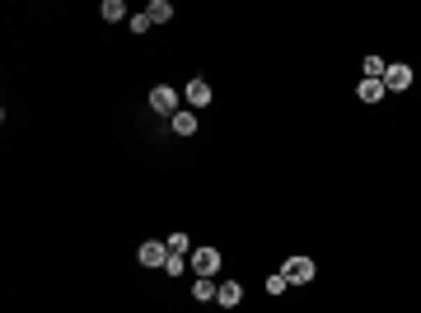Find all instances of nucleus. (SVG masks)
I'll return each instance as SVG.
<instances>
[{
    "label": "nucleus",
    "instance_id": "obj_14",
    "mask_svg": "<svg viewBox=\"0 0 421 313\" xmlns=\"http://www.w3.org/2000/svg\"><path fill=\"white\" fill-rule=\"evenodd\" d=\"M103 19H108V24H122L126 5H122V0H103Z\"/></svg>",
    "mask_w": 421,
    "mask_h": 313
},
{
    "label": "nucleus",
    "instance_id": "obj_10",
    "mask_svg": "<svg viewBox=\"0 0 421 313\" xmlns=\"http://www.w3.org/2000/svg\"><path fill=\"white\" fill-rule=\"evenodd\" d=\"M356 94H360V103H379V98L389 94V89H384V79H360Z\"/></svg>",
    "mask_w": 421,
    "mask_h": 313
},
{
    "label": "nucleus",
    "instance_id": "obj_9",
    "mask_svg": "<svg viewBox=\"0 0 421 313\" xmlns=\"http://www.w3.org/2000/svg\"><path fill=\"white\" fill-rule=\"evenodd\" d=\"M216 295H220V285L211 281V276H197V281H192V299H197V304H211Z\"/></svg>",
    "mask_w": 421,
    "mask_h": 313
},
{
    "label": "nucleus",
    "instance_id": "obj_16",
    "mask_svg": "<svg viewBox=\"0 0 421 313\" xmlns=\"http://www.w3.org/2000/svg\"><path fill=\"white\" fill-rule=\"evenodd\" d=\"M286 285H290V281H286L281 271H276V276H267V295H286Z\"/></svg>",
    "mask_w": 421,
    "mask_h": 313
},
{
    "label": "nucleus",
    "instance_id": "obj_8",
    "mask_svg": "<svg viewBox=\"0 0 421 313\" xmlns=\"http://www.w3.org/2000/svg\"><path fill=\"white\" fill-rule=\"evenodd\" d=\"M216 304H220V309H239V304H244V285H239V281H230V285H220V295H216Z\"/></svg>",
    "mask_w": 421,
    "mask_h": 313
},
{
    "label": "nucleus",
    "instance_id": "obj_7",
    "mask_svg": "<svg viewBox=\"0 0 421 313\" xmlns=\"http://www.w3.org/2000/svg\"><path fill=\"white\" fill-rule=\"evenodd\" d=\"M169 126L178 131V136H197V112H187V108H178L169 117Z\"/></svg>",
    "mask_w": 421,
    "mask_h": 313
},
{
    "label": "nucleus",
    "instance_id": "obj_1",
    "mask_svg": "<svg viewBox=\"0 0 421 313\" xmlns=\"http://www.w3.org/2000/svg\"><path fill=\"white\" fill-rule=\"evenodd\" d=\"M281 276H286L290 285H309L313 276H318V266H313V257H286Z\"/></svg>",
    "mask_w": 421,
    "mask_h": 313
},
{
    "label": "nucleus",
    "instance_id": "obj_4",
    "mask_svg": "<svg viewBox=\"0 0 421 313\" xmlns=\"http://www.w3.org/2000/svg\"><path fill=\"white\" fill-rule=\"evenodd\" d=\"M150 108H155L159 117H173V112H178V89H169V84H155V89H150Z\"/></svg>",
    "mask_w": 421,
    "mask_h": 313
},
{
    "label": "nucleus",
    "instance_id": "obj_15",
    "mask_svg": "<svg viewBox=\"0 0 421 313\" xmlns=\"http://www.w3.org/2000/svg\"><path fill=\"white\" fill-rule=\"evenodd\" d=\"M164 271H169V276H183V271H187V257H178V252H169V262H164Z\"/></svg>",
    "mask_w": 421,
    "mask_h": 313
},
{
    "label": "nucleus",
    "instance_id": "obj_3",
    "mask_svg": "<svg viewBox=\"0 0 421 313\" xmlns=\"http://www.w3.org/2000/svg\"><path fill=\"white\" fill-rule=\"evenodd\" d=\"M136 257H140V266H164L169 262V243H164V238H145L136 248Z\"/></svg>",
    "mask_w": 421,
    "mask_h": 313
},
{
    "label": "nucleus",
    "instance_id": "obj_11",
    "mask_svg": "<svg viewBox=\"0 0 421 313\" xmlns=\"http://www.w3.org/2000/svg\"><path fill=\"white\" fill-rule=\"evenodd\" d=\"M164 243H169V252H178V257H192V238H187L183 229H173V234L164 238Z\"/></svg>",
    "mask_w": 421,
    "mask_h": 313
},
{
    "label": "nucleus",
    "instance_id": "obj_17",
    "mask_svg": "<svg viewBox=\"0 0 421 313\" xmlns=\"http://www.w3.org/2000/svg\"><path fill=\"white\" fill-rule=\"evenodd\" d=\"M126 24H131V33H150V29H155V24H150V15H131Z\"/></svg>",
    "mask_w": 421,
    "mask_h": 313
},
{
    "label": "nucleus",
    "instance_id": "obj_2",
    "mask_svg": "<svg viewBox=\"0 0 421 313\" xmlns=\"http://www.w3.org/2000/svg\"><path fill=\"white\" fill-rule=\"evenodd\" d=\"M384 89H389V94L412 89V66L407 61H389V70H384Z\"/></svg>",
    "mask_w": 421,
    "mask_h": 313
},
{
    "label": "nucleus",
    "instance_id": "obj_6",
    "mask_svg": "<svg viewBox=\"0 0 421 313\" xmlns=\"http://www.w3.org/2000/svg\"><path fill=\"white\" fill-rule=\"evenodd\" d=\"M183 98H187V108H192V112L206 108V103H211V84H206V79H192V84L183 89Z\"/></svg>",
    "mask_w": 421,
    "mask_h": 313
},
{
    "label": "nucleus",
    "instance_id": "obj_13",
    "mask_svg": "<svg viewBox=\"0 0 421 313\" xmlns=\"http://www.w3.org/2000/svg\"><path fill=\"white\" fill-rule=\"evenodd\" d=\"M360 70H365V79H384V70H389V66H384V56H365V61H360Z\"/></svg>",
    "mask_w": 421,
    "mask_h": 313
},
{
    "label": "nucleus",
    "instance_id": "obj_12",
    "mask_svg": "<svg viewBox=\"0 0 421 313\" xmlns=\"http://www.w3.org/2000/svg\"><path fill=\"white\" fill-rule=\"evenodd\" d=\"M145 15H150V24H169L173 5H169V0H150V10H145Z\"/></svg>",
    "mask_w": 421,
    "mask_h": 313
},
{
    "label": "nucleus",
    "instance_id": "obj_5",
    "mask_svg": "<svg viewBox=\"0 0 421 313\" xmlns=\"http://www.w3.org/2000/svg\"><path fill=\"white\" fill-rule=\"evenodd\" d=\"M187 266H192L197 276H216L220 271V248H197L192 257H187Z\"/></svg>",
    "mask_w": 421,
    "mask_h": 313
}]
</instances>
